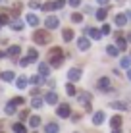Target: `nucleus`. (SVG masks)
Segmentation results:
<instances>
[{
	"label": "nucleus",
	"mask_w": 131,
	"mask_h": 133,
	"mask_svg": "<svg viewBox=\"0 0 131 133\" xmlns=\"http://www.w3.org/2000/svg\"><path fill=\"white\" fill-rule=\"evenodd\" d=\"M48 62H50L52 68H60L62 62H64V50L60 46H54L48 50Z\"/></svg>",
	"instance_id": "1"
},
{
	"label": "nucleus",
	"mask_w": 131,
	"mask_h": 133,
	"mask_svg": "<svg viewBox=\"0 0 131 133\" xmlns=\"http://www.w3.org/2000/svg\"><path fill=\"white\" fill-rule=\"evenodd\" d=\"M33 41L37 44H48L52 41V37H50V33H48L46 29H37L33 33Z\"/></svg>",
	"instance_id": "2"
},
{
	"label": "nucleus",
	"mask_w": 131,
	"mask_h": 133,
	"mask_svg": "<svg viewBox=\"0 0 131 133\" xmlns=\"http://www.w3.org/2000/svg\"><path fill=\"white\" fill-rule=\"evenodd\" d=\"M56 114L60 118H70L71 116V108H70V104H60V106H58V110H56Z\"/></svg>",
	"instance_id": "3"
},
{
	"label": "nucleus",
	"mask_w": 131,
	"mask_h": 133,
	"mask_svg": "<svg viewBox=\"0 0 131 133\" xmlns=\"http://www.w3.org/2000/svg\"><path fill=\"white\" fill-rule=\"evenodd\" d=\"M96 87H98L100 91H106V93H108V91H112V83H110V79H108V77H100V79L96 81Z\"/></svg>",
	"instance_id": "4"
},
{
	"label": "nucleus",
	"mask_w": 131,
	"mask_h": 133,
	"mask_svg": "<svg viewBox=\"0 0 131 133\" xmlns=\"http://www.w3.org/2000/svg\"><path fill=\"white\" fill-rule=\"evenodd\" d=\"M44 25H46V31L48 29H56V27L60 25V19H58L56 16H48L46 19H44Z\"/></svg>",
	"instance_id": "5"
},
{
	"label": "nucleus",
	"mask_w": 131,
	"mask_h": 133,
	"mask_svg": "<svg viewBox=\"0 0 131 133\" xmlns=\"http://www.w3.org/2000/svg\"><path fill=\"white\" fill-rule=\"evenodd\" d=\"M67 79L70 81H79L81 79V70L79 68H71V70L67 71Z\"/></svg>",
	"instance_id": "6"
},
{
	"label": "nucleus",
	"mask_w": 131,
	"mask_h": 133,
	"mask_svg": "<svg viewBox=\"0 0 131 133\" xmlns=\"http://www.w3.org/2000/svg\"><path fill=\"white\" fill-rule=\"evenodd\" d=\"M85 33L91 37V39H94V41H98V39L102 37L100 31H98V29H93V27H85Z\"/></svg>",
	"instance_id": "7"
},
{
	"label": "nucleus",
	"mask_w": 131,
	"mask_h": 133,
	"mask_svg": "<svg viewBox=\"0 0 131 133\" xmlns=\"http://www.w3.org/2000/svg\"><path fill=\"white\" fill-rule=\"evenodd\" d=\"M116 48L118 50H125L127 48V41L123 37H120V33H116Z\"/></svg>",
	"instance_id": "8"
},
{
	"label": "nucleus",
	"mask_w": 131,
	"mask_h": 133,
	"mask_svg": "<svg viewBox=\"0 0 131 133\" xmlns=\"http://www.w3.org/2000/svg\"><path fill=\"white\" fill-rule=\"evenodd\" d=\"M89 46H91V41H89L87 37L77 39V48H79V50H89Z\"/></svg>",
	"instance_id": "9"
},
{
	"label": "nucleus",
	"mask_w": 131,
	"mask_h": 133,
	"mask_svg": "<svg viewBox=\"0 0 131 133\" xmlns=\"http://www.w3.org/2000/svg\"><path fill=\"white\" fill-rule=\"evenodd\" d=\"M0 77H2V81H6V83H12V81L16 79V73H13L12 70H8V71H2V73H0Z\"/></svg>",
	"instance_id": "10"
},
{
	"label": "nucleus",
	"mask_w": 131,
	"mask_h": 133,
	"mask_svg": "<svg viewBox=\"0 0 131 133\" xmlns=\"http://www.w3.org/2000/svg\"><path fill=\"white\" fill-rule=\"evenodd\" d=\"M21 54V48L17 46V44H13V46L8 48V52H6V56H10V58H17Z\"/></svg>",
	"instance_id": "11"
},
{
	"label": "nucleus",
	"mask_w": 131,
	"mask_h": 133,
	"mask_svg": "<svg viewBox=\"0 0 131 133\" xmlns=\"http://www.w3.org/2000/svg\"><path fill=\"white\" fill-rule=\"evenodd\" d=\"M44 102H48V104H58V95L54 93V91L46 93V95H44Z\"/></svg>",
	"instance_id": "12"
},
{
	"label": "nucleus",
	"mask_w": 131,
	"mask_h": 133,
	"mask_svg": "<svg viewBox=\"0 0 131 133\" xmlns=\"http://www.w3.org/2000/svg\"><path fill=\"white\" fill-rule=\"evenodd\" d=\"M104 112H100V110H98V112H94L93 114V123H94V125H100V123L102 122H104Z\"/></svg>",
	"instance_id": "13"
},
{
	"label": "nucleus",
	"mask_w": 131,
	"mask_h": 133,
	"mask_svg": "<svg viewBox=\"0 0 131 133\" xmlns=\"http://www.w3.org/2000/svg\"><path fill=\"white\" fill-rule=\"evenodd\" d=\"M48 73H50V68H48V64H39V75L43 77H48Z\"/></svg>",
	"instance_id": "14"
},
{
	"label": "nucleus",
	"mask_w": 131,
	"mask_h": 133,
	"mask_svg": "<svg viewBox=\"0 0 131 133\" xmlns=\"http://www.w3.org/2000/svg\"><path fill=\"white\" fill-rule=\"evenodd\" d=\"M121 116H112V120H110V125H112V129H120L121 127Z\"/></svg>",
	"instance_id": "15"
},
{
	"label": "nucleus",
	"mask_w": 131,
	"mask_h": 133,
	"mask_svg": "<svg viewBox=\"0 0 131 133\" xmlns=\"http://www.w3.org/2000/svg\"><path fill=\"white\" fill-rule=\"evenodd\" d=\"M114 21H116V25H118V27H123L125 23H127V16H125V14H118Z\"/></svg>",
	"instance_id": "16"
},
{
	"label": "nucleus",
	"mask_w": 131,
	"mask_h": 133,
	"mask_svg": "<svg viewBox=\"0 0 131 133\" xmlns=\"http://www.w3.org/2000/svg\"><path fill=\"white\" fill-rule=\"evenodd\" d=\"M58 131H60L58 123H46L44 125V133H58Z\"/></svg>",
	"instance_id": "17"
},
{
	"label": "nucleus",
	"mask_w": 131,
	"mask_h": 133,
	"mask_svg": "<svg viewBox=\"0 0 131 133\" xmlns=\"http://www.w3.org/2000/svg\"><path fill=\"white\" fill-rule=\"evenodd\" d=\"M62 37H64V41H66V43L73 41V29H64V31H62Z\"/></svg>",
	"instance_id": "18"
},
{
	"label": "nucleus",
	"mask_w": 131,
	"mask_h": 133,
	"mask_svg": "<svg viewBox=\"0 0 131 133\" xmlns=\"http://www.w3.org/2000/svg\"><path fill=\"white\" fill-rule=\"evenodd\" d=\"M37 58H39V54H37V50H35V48L27 50V60H29V62H37Z\"/></svg>",
	"instance_id": "19"
},
{
	"label": "nucleus",
	"mask_w": 131,
	"mask_h": 133,
	"mask_svg": "<svg viewBox=\"0 0 131 133\" xmlns=\"http://www.w3.org/2000/svg\"><path fill=\"white\" fill-rule=\"evenodd\" d=\"M110 106L114 110H127V102H120V100H116V102H110Z\"/></svg>",
	"instance_id": "20"
},
{
	"label": "nucleus",
	"mask_w": 131,
	"mask_h": 133,
	"mask_svg": "<svg viewBox=\"0 0 131 133\" xmlns=\"http://www.w3.org/2000/svg\"><path fill=\"white\" fill-rule=\"evenodd\" d=\"M27 23L33 25V27H37L39 25V17L35 16V14H27Z\"/></svg>",
	"instance_id": "21"
},
{
	"label": "nucleus",
	"mask_w": 131,
	"mask_h": 133,
	"mask_svg": "<svg viewBox=\"0 0 131 133\" xmlns=\"http://www.w3.org/2000/svg\"><path fill=\"white\" fill-rule=\"evenodd\" d=\"M27 83H29L27 77H17V79H16V87H17V89H25Z\"/></svg>",
	"instance_id": "22"
},
{
	"label": "nucleus",
	"mask_w": 131,
	"mask_h": 133,
	"mask_svg": "<svg viewBox=\"0 0 131 133\" xmlns=\"http://www.w3.org/2000/svg\"><path fill=\"white\" fill-rule=\"evenodd\" d=\"M19 12H21V2H16V4H13V8L10 10L12 17H17V16H19Z\"/></svg>",
	"instance_id": "23"
},
{
	"label": "nucleus",
	"mask_w": 131,
	"mask_h": 133,
	"mask_svg": "<svg viewBox=\"0 0 131 133\" xmlns=\"http://www.w3.org/2000/svg\"><path fill=\"white\" fill-rule=\"evenodd\" d=\"M77 100H79V102H83V104H89V102H91V95H89V93H79Z\"/></svg>",
	"instance_id": "24"
},
{
	"label": "nucleus",
	"mask_w": 131,
	"mask_h": 133,
	"mask_svg": "<svg viewBox=\"0 0 131 133\" xmlns=\"http://www.w3.org/2000/svg\"><path fill=\"white\" fill-rule=\"evenodd\" d=\"M106 16H108V10H106V8H100V10H96V19H98V21H104Z\"/></svg>",
	"instance_id": "25"
},
{
	"label": "nucleus",
	"mask_w": 131,
	"mask_h": 133,
	"mask_svg": "<svg viewBox=\"0 0 131 133\" xmlns=\"http://www.w3.org/2000/svg\"><path fill=\"white\" fill-rule=\"evenodd\" d=\"M29 125L31 127H39L40 125V118L39 116H29Z\"/></svg>",
	"instance_id": "26"
},
{
	"label": "nucleus",
	"mask_w": 131,
	"mask_h": 133,
	"mask_svg": "<svg viewBox=\"0 0 131 133\" xmlns=\"http://www.w3.org/2000/svg\"><path fill=\"white\" fill-rule=\"evenodd\" d=\"M40 8H43L44 12H52V10H56V2H44Z\"/></svg>",
	"instance_id": "27"
},
{
	"label": "nucleus",
	"mask_w": 131,
	"mask_h": 133,
	"mask_svg": "<svg viewBox=\"0 0 131 133\" xmlns=\"http://www.w3.org/2000/svg\"><path fill=\"white\" fill-rule=\"evenodd\" d=\"M10 27H12L13 31H21V29H23V21H19V19H13Z\"/></svg>",
	"instance_id": "28"
},
{
	"label": "nucleus",
	"mask_w": 131,
	"mask_h": 133,
	"mask_svg": "<svg viewBox=\"0 0 131 133\" xmlns=\"http://www.w3.org/2000/svg\"><path fill=\"white\" fill-rule=\"evenodd\" d=\"M13 131H16V133H27V127L23 125V123H13Z\"/></svg>",
	"instance_id": "29"
},
{
	"label": "nucleus",
	"mask_w": 131,
	"mask_h": 133,
	"mask_svg": "<svg viewBox=\"0 0 131 133\" xmlns=\"http://www.w3.org/2000/svg\"><path fill=\"white\" fill-rule=\"evenodd\" d=\"M66 93L70 95V97H73V95H77V89L73 87V83H67L66 85Z\"/></svg>",
	"instance_id": "30"
},
{
	"label": "nucleus",
	"mask_w": 131,
	"mask_h": 133,
	"mask_svg": "<svg viewBox=\"0 0 131 133\" xmlns=\"http://www.w3.org/2000/svg\"><path fill=\"white\" fill-rule=\"evenodd\" d=\"M120 66H121V68H125V70H129V66H131V56H125V58H121Z\"/></svg>",
	"instance_id": "31"
},
{
	"label": "nucleus",
	"mask_w": 131,
	"mask_h": 133,
	"mask_svg": "<svg viewBox=\"0 0 131 133\" xmlns=\"http://www.w3.org/2000/svg\"><path fill=\"white\" fill-rule=\"evenodd\" d=\"M106 52H108V56H118V54H120V50L116 48V46H112V44H110V46H106Z\"/></svg>",
	"instance_id": "32"
},
{
	"label": "nucleus",
	"mask_w": 131,
	"mask_h": 133,
	"mask_svg": "<svg viewBox=\"0 0 131 133\" xmlns=\"http://www.w3.org/2000/svg\"><path fill=\"white\" fill-rule=\"evenodd\" d=\"M4 112H6L8 116H12V114H16V106H13L12 102H8V104H6V108H4Z\"/></svg>",
	"instance_id": "33"
},
{
	"label": "nucleus",
	"mask_w": 131,
	"mask_h": 133,
	"mask_svg": "<svg viewBox=\"0 0 131 133\" xmlns=\"http://www.w3.org/2000/svg\"><path fill=\"white\" fill-rule=\"evenodd\" d=\"M10 102L13 104V106H21V104H23L25 100H23V97H13V98L10 100Z\"/></svg>",
	"instance_id": "34"
},
{
	"label": "nucleus",
	"mask_w": 131,
	"mask_h": 133,
	"mask_svg": "<svg viewBox=\"0 0 131 133\" xmlns=\"http://www.w3.org/2000/svg\"><path fill=\"white\" fill-rule=\"evenodd\" d=\"M31 106H33V108H40V106H43V98L35 97L33 100H31Z\"/></svg>",
	"instance_id": "35"
},
{
	"label": "nucleus",
	"mask_w": 131,
	"mask_h": 133,
	"mask_svg": "<svg viewBox=\"0 0 131 133\" xmlns=\"http://www.w3.org/2000/svg\"><path fill=\"white\" fill-rule=\"evenodd\" d=\"M71 21H73V23H81V21H83V16H81V14H71Z\"/></svg>",
	"instance_id": "36"
},
{
	"label": "nucleus",
	"mask_w": 131,
	"mask_h": 133,
	"mask_svg": "<svg viewBox=\"0 0 131 133\" xmlns=\"http://www.w3.org/2000/svg\"><path fill=\"white\" fill-rule=\"evenodd\" d=\"M29 81H31L33 85H39V83H43V77H40V75H33Z\"/></svg>",
	"instance_id": "37"
},
{
	"label": "nucleus",
	"mask_w": 131,
	"mask_h": 133,
	"mask_svg": "<svg viewBox=\"0 0 131 133\" xmlns=\"http://www.w3.org/2000/svg\"><path fill=\"white\" fill-rule=\"evenodd\" d=\"M100 33H102V35H110V25H102Z\"/></svg>",
	"instance_id": "38"
},
{
	"label": "nucleus",
	"mask_w": 131,
	"mask_h": 133,
	"mask_svg": "<svg viewBox=\"0 0 131 133\" xmlns=\"http://www.w3.org/2000/svg\"><path fill=\"white\" fill-rule=\"evenodd\" d=\"M0 23H10V19H8L6 14H0Z\"/></svg>",
	"instance_id": "39"
},
{
	"label": "nucleus",
	"mask_w": 131,
	"mask_h": 133,
	"mask_svg": "<svg viewBox=\"0 0 131 133\" xmlns=\"http://www.w3.org/2000/svg\"><path fill=\"white\" fill-rule=\"evenodd\" d=\"M29 64H31V62L27 60V58H21V60H19V66H21V68H27Z\"/></svg>",
	"instance_id": "40"
},
{
	"label": "nucleus",
	"mask_w": 131,
	"mask_h": 133,
	"mask_svg": "<svg viewBox=\"0 0 131 133\" xmlns=\"http://www.w3.org/2000/svg\"><path fill=\"white\" fill-rule=\"evenodd\" d=\"M29 6H31V8H35V10H37V8H40V4L37 2V0H31V2H29Z\"/></svg>",
	"instance_id": "41"
},
{
	"label": "nucleus",
	"mask_w": 131,
	"mask_h": 133,
	"mask_svg": "<svg viewBox=\"0 0 131 133\" xmlns=\"http://www.w3.org/2000/svg\"><path fill=\"white\" fill-rule=\"evenodd\" d=\"M27 118H29V112H27V110H23V112L19 114V120H27Z\"/></svg>",
	"instance_id": "42"
},
{
	"label": "nucleus",
	"mask_w": 131,
	"mask_h": 133,
	"mask_svg": "<svg viewBox=\"0 0 131 133\" xmlns=\"http://www.w3.org/2000/svg\"><path fill=\"white\" fill-rule=\"evenodd\" d=\"M64 6H66L64 0H58V2H56V10H58V8H64Z\"/></svg>",
	"instance_id": "43"
},
{
	"label": "nucleus",
	"mask_w": 131,
	"mask_h": 133,
	"mask_svg": "<svg viewBox=\"0 0 131 133\" xmlns=\"http://www.w3.org/2000/svg\"><path fill=\"white\" fill-rule=\"evenodd\" d=\"M79 4H81V0H70V6H79Z\"/></svg>",
	"instance_id": "44"
},
{
	"label": "nucleus",
	"mask_w": 131,
	"mask_h": 133,
	"mask_svg": "<svg viewBox=\"0 0 131 133\" xmlns=\"http://www.w3.org/2000/svg\"><path fill=\"white\" fill-rule=\"evenodd\" d=\"M83 12H85V14H91V12H93V8H91V6H85V10H83Z\"/></svg>",
	"instance_id": "45"
},
{
	"label": "nucleus",
	"mask_w": 131,
	"mask_h": 133,
	"mask_svg": "<svg viewBox=\"0 0 131 133\" xmlns=\"http://www.w3.org/2000/svg\"><path fill=\"white\" fill-rule=\"evenodd\" d=\"M96 2L100 4V6H106V4H108V0H96Z\"/></svg>",
	"instance_id": "46"
},
{
	"label": "nucleus",
	"mask_w": 131,
	"mask_h": 133,
	"mask_svg": "<svg viewBox=\"0 0 131 133\" xmlns=\"http://www.w3.org/2000/svg\"><path fill=\"white\" fill-rule=\"evenodd\" d=\"M127 79L131 81V70H127Z\"/></svg>",
	"instance_id": "47"
},
{
	"label": "nucleus",
	"mask_w": 131,
	"mask_h": 133,
	"mask_svg": "<svg viewBox=\"0 0 131 133\" xmlns=\"http://www.w3.org/2000/svg\"><path fill=\"white\" fill-rule=\"evenodd\" d=\"M127 41H129V43H131V31H129V33H127Z\"/></svg>",
	"instance_id": "48"
},
{
	"label": "nucleus",
	"mask_w": 131,
	"mask_h": 133,
	"mask_svg": "<svg viewBox=\"0 0 131 133\" xmlns=\"http://www.w3.org/2000/svg\"><path fill=\"white\" fill-rule=\"evenodd\" d=\"M4 56H6V54H4V52H2V50H0V58H4Z\"/></svg>",
	"instance_id": "49"
},
{
	"label": "nucleus",
	"mask_w": 131,
	"mask_h": 133,
	"mask_svg": "<svg viewBox=\"0 0 131 133\" xmlns=\"http://www.w3.org/2000/svg\"><path fill=\"white\" fill-rule=\"evenodd\" d=\"M112 133H121V131H120V129H114V131H112Z\"/></svg>",
	"instance_id": "50"
},
{
	"label": "nucleus",
	"mask_w": 131,
	"mask_h": 133,
	"mask_svg": "<svg viewBox=\"0 0 131 133\" xmlns=\"http://www.w3.org/2000/svg\"><path fill=\"white\" fill-rule=\"evenodd\" d=\"M0 127H2V122H0Z\"/></svg>",
	"instance_id": "51"
},
{
	"label": "nucleus",
	"mask_w": 131,
	"mask_h": 133,
	"mask_svg": "<svg viewBox=\"0 0 131 133\" xmlns=\"http://www.w3.org/2000/svg\"><path fill=\"white\" fill-rule=\"evenodd\" d=\"M0 25H2V23H0Z\"/></svg>",
	"instance_id": "52"
}]
</instances>
